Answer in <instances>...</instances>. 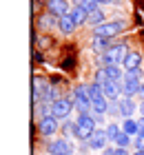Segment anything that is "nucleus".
Segmentation results:
<instances>
[{"mask_svg": "<svg viewBox=\"0 0 144 155\" xmlns=\"http://www.w3.org/2000/svg\"><path fill=\"white\" fill-rule=\"evenodd\" d=\"M95 126H98V122L91 113L89 115H78L75 124H73V135L78 140H82V142H89L93 137V133H95Z\"/></svg>", "mask_w": 144, "mask_h": 155, "instance_id": "f257e3e1", "label": "nucleus"}, {"mask_svg": "<svg viewBox=\"0 0 144 155\" xmlns=\"http://www.w3.org/2000/svg\"><path fill=\"white\" fill-rule=\"evenodd\" d=\"M126 55H129V47L126 45H115L106 53H102V62H104V67H120Z\"/></svg>", "mask_w": 144, "mask_h": 155, "instance_id": "f03ea898", "label": "nucleus"}, {"mask_svg": "<svg viewBox=\"0 0 144 155\" xmlns=\"http://www.w3.org/2000/svg\"><path fill=\"white\" fill-rule=\"evenodd\" d=\"M124 27L126 22L124 20H113V22H104V25H100L98 29H95V36L98 38H113V36H118L120 31H124Z\"/></svg>", "mask_w": 144, "mask_h": 155, "instance_id": "7ed1b4c3", "label": "nucleus"}, {"mask_svg": "<svg viewBox=\"0 0 144 155\" xmlns=\"http://www.w3.org/2000/svg\"><path fill=\"white\" fill-rule=\"evenodd\" d=\"M75 109V104L69 100V97H60V100H55L51 104V115L58 117V120H64V117H69V113Z\"/></svg>", "mask_w": 144, "mask_h": 155, "instance_id": "20e7f679", "label": "nucleus"}, {"mask_svg": "<svg viewBox=\"0 0 144 155\" xmlns=\"http://www.w3.org/2000/svg\"><path fill=\"white\" fill-rule=\"evenodd\" d=\"M47 9H49V13H51V16L64 18V16H69V13H71V9H73V7L69 5V0H49V2H47Z\"/></svg>", "mask_w": 144, "mask_h": 155, "instance_id": "39448f33", "label": "nucleus"}, {"mask_svg": "<svg viewBox=\"0 0 144 155\" xmlns=\"http://www.w3.org/2000/svg\"><path fill=\"white\" fill-rule=\"evenodd\" d=\"M47 151H49V155H71L73 153V146L69 144V140H53L51 144L47 146Z\"/></svg>", "mask_w": 144, "mask_h": 155, "instance_id": "423d86ee", "label": "nucleus"}, {"mask_svg": "<svg viewBox=\"0 0 144 155\" xmlns=\"http://www.w3.org/2000/svg\"><path fill=\"white\" fill-rule=\"evenodd\" d=\"M58 122H60V120L53 117V115L42 117V120H40V124H38V131H40L45 137H49V135H53V133H55L58 129H60V124H58Z\"/></svg>", "mask_w": 144, "mask_h": 155, "instance_id": "0eeeda50", "label": "nucleus"}, {"mask_svg": "<svg viewBox=\"0 0 144 155\" xmlns=\"http://www.w3.org/2000/svg\"><path fill=\"white\" fill-rule=\"evenodd\" d=\"M109 142H111V140H109V135H106V131H95V133H93V137L86 142V146L93 149V151H104Z\"/></svg>", "mask_w": 144, "mask_h": 155, "instance_id": "6e6552de", "label": "nucleus"}, {"mask_svg": "<svg viewBox=\"0 0 144 155\" xmlns=\"http://www.w3.org/2000/svg\"><path fill=\"white\" fill-rule=\"evenodd\" d=\"M102 91H104V97L111 102H118L120 95H122V82H113L109 80L106 84H102Z\"/></svg>", "mask_w": 144, "mask_h": 155, "instance_id": "1a4fd4ad", "label": "nucleus"}, {"mask_svg": "<svg viewBox=\"0 0 144 155\" xmlns=\"http://www.w3.org/2000/svg\"><path fill=\"white\" fill-rule=\"evenodd\" d=\"M142 82H144V80H122V95H124V97L138 95Z\"/></svg>", "mask_w": 144, "mask_h": 155, "instance_id": "9d476101", "label": "nucleus"}, {"mask_svg": "<svg viewBox=\"0 0 144 155\" xmlns=\"http://www.w3.org/2000/svg\"><path fill=\"white\" fill-rule=\"evenodd\" d=\"M49 89H51V87H49V82L45 80V78L33 75V100H35V102H38V100H40V97L47 93Z\"/></svg>", "mask_w": 144, "mask_h": 155, "instance_id": "9b49d317", "label": "nucleus"}, {"mask_svg": "<svg viewBox=\"0 0 144 155\" xmlns=\"http://www.w3.org/2000/svg\"><path fill=\"white\" fill-rule=\"evenodd\" d=\"M118 102H120V115H124V120H126V117H133V113L138 111L133 97H124V95H122Z\"/></svg>", "mask_w": 144, "mask_h": 155, "instance_id": "f8f14e48", "label": "nucleus"}, {"mask_svg": "<svg viewBox=\"0 0 144 155\" xmlns=\"http://www.w3.org/2000/svg\"><path fill=\"white\" fill-rule=\"evenodd\" d=\"M142 64V55L138 51H129V55L124 58V62H122V67L126 69V71H133V69H140Z\"/></svg>", "mask_w": 144, "mask_h": 155, "instance_id": "ddd939ff", "label": "nucleus"}, {"mask_svg": "<svg viewBox=\"0 0 144 155\" xmlns=\"http://www.w3.org/2000/svg\"><path fill=\"white\" fill-rule=\"evenodd\" d=\"M122 131H124L126 135H131V137L140 135V124H138V120H133V117H126L124 122H122Z\"/></svg>", "mask_w": 144, "mask_h": 155, "instance_id": "4468645a", "label": "nucleus"}, {"mask_svg": "<svg viewBox=\"0 0 144 155\" xmlns=\"http://www.w3.org/2000/svg\"><path fill=\"white\" fill-rule=\"evenodd\" d=\"M75 22H73V18L71 16H64V18H58V29H60L62 33H73L75 31Z\"/></svg>", "mask_w": 144, "mask_h": 155, "instance_id": "2eb2a0df", "label": "nucleus"}, {"mask_svg": "<svg viewBox=\"0 0 144 155\" xmlns=\"http://www.w3.org/2000/svg\"><path fill=\"white\" fill-rule=\"evenodd\" d=\"M91 111H93V115H104V113H109V102H106V97L93 100V102H91Z\"/></svg>", "mask_w": 144, "mask_h": 155, "instance_id": "dca6fc26", "label": "nucleus"}, {"mask_svg": "<svg viewBox=\"0 0 144 155\" xmlns=\"http://www.w3.org/2000/svg\"><path fill=\"white\" fill-rule=\"evenodd\" d=\"M69 16L73 18V22H75V25H84L86 20H89V13H86V11L82 9V7H78V5L73 7V9H71Z\"/></svg>", "mask_w": 144, "mask_h": 155, "instance_id": "f3484780", "label": "nucleus"}, {"mask_svg": "<svg viewBox=\"0 0 144 155\" xmlns=\"http://www.w3.org/2000/svg\"><path fill=\"white\" fill-rule=\"evenodd\" d=\"M91 47L95 49V51H100V53H106V51H109V49H111V40L93 36V40H91Z\"/></svg>", "mask_w": 144, "mask_h": 155, "instance_id": "a211bd4d", "label": "nucleus"}, {"mask_svg": "<svg viewBox=\"0 0 144 155\" xmlns=\"http://www.w3.org/2000/svg\"><path fill=\"white\" fill-rule=\"evenodd\" d=\"M73 97H75V102H84V104H91V95H89V87H75L73 91Z\"/></svg>", "mask_w": 144, "mask_h": 155, "instance_id": "6ab92c4d", "label": "nucleus"}, {"mask_svg": "<svg viewBox=\"0 0 144 155\" xmlns=\"http://www.w3.org/2000/svg\"><path fill=\"white\" fill-rule=\"evenodd\" d=\"M86 25L95 27V29H98L100 25H104V11H100V9L91 11V13H89V20H86Z\"/></svg>", "mask_w": 144, "mask_h": 155, "instance_id": "aec40b11", "label": "nucleus"}, {"mask_svg": "<svg viewBox=\"0 0 144 155\" xmlns=\"http://www.w3.org/2000/svg\"><path fill=\"white\" fill-rule=\"evenodd\" d=\"M104 71H106V78L113 80V82H122L124 80V73H122L120 67H104Z\"/></svg>", "mask_w": 144, "mask_h": 155, "instance_id": "412c9836", "label": "nucleus"}, {"mask_svg": "<svg viewBox=\"0 0 144 155\" xmlns=\"http://www.w3.org/2000/svg\"><path fill=\"white\" fill-rule=\"evenodd\" d=\"M120 133H122V126L120 124H106V135H109V140H111V142H115V137H118L120 135Z\"/></svg>", "mask_w": 144, "mask_h": 155, "instance_id": "4be33fe9", "label": "nucleus"}, {"mask_svg": "<svg viewBox=\"0 0 144 155\" xmlns=\"http://www.w3.org/2000/svg\"><path fill=\"white\" fill-rule=\"evenodd\" d=\"M115 144H118V149H126V146L131 144V135H126V133L122 131L120 135L115 137Z\"/></svg>", "mask_w": 144, "mask_h": 155, "instance_id": "5701e85b", "label": "nucleus"}, {"mask_svg": "<svg viewBox=\"0 0 144 155\" xmlns=\"http://www.w3.org/2000/svg\"><path fill=\"white\" fill-rule=\"evenodd\" d=\"M53 18H55V16H51V13H49V16H42V18L38 20V25L42 27V29H51L53 25L58 27V22H53Z\"/></svg>", "mask_w": 144, "mask_h": 155, "instance_id": "b1692460", "label": "nucleus"}, {"mask_svg": "<svg viewBox=\"0 0 144 155\" xmlns=\"http://www.w3.org/2000/svg\"><path fill=\"white\" fill-rule=\"evenodd\" d=\"M124 80H142V69H133V71L124 73Z\"/></svg>", "mask_w": 144, "mask_h": 155, "instance_id": "393cba45", "label": "nucleus"}, {"mask_svg": "<svg viewBox=\"0 0 144 155\" xmlns=\"http://www.w3.org/2000/svg\"><path fill=\"white\" fill-rule=\"evenodd\" d=\"M80 7H82L86 13H91V11H95V9H98V2H95V0H84Z\"/></svg>", "mask_w": 144, "mask_h": 155, "instance_id": "a878e982", "label": "nucleus"}, {"mask_svg": "<svg viewBox=\"0 0 144 155\" xmlns=\"http://www.w3.org/2000/svg\"><path fill=\"white\" fill-rule=\"evenodd\" d=\"M95 82H98V84H106V82H109V78H106V71H104V69H100V71L95 73Z\"/></svg>", "mask_w": 144, "mask_h": 155, "instance_id": "bb28decb", "label": "nucleus"}, {"mask_svg": "<svg viewBox=\"0 0 144 155\" xmlns=\"http://www.w3.org/2000/svg\"><path fill=\"white\" fill-rule=\"evenodd\" d=\"M133 144H135V151H144V135L142 133L133 137Z\"/></svg>", "mask_w": 144, "mask_h": 155, "instance_id": "cd10ccee", "label": "nucleus"}, {"mask_svg": "<svg viewBox=\"0 0 144 155\" xmlns=\"http://www.w3.org/2000/svg\"><path fill=\"white\" fill-rule=\"evenodd\" d=\"M109 113L111 115H120V102H111L109 104Z\"/></svg>", "mask_w": 144, "mask_h": 155, "instance_id": "c85d7f7f", "label": "nucleus"}, {"mask_svg": "<svg viewBox=\"0 0 144 155\" xmlns=\"http://www.w3.org/2000/svg\"><path fill=\"white\" fill-rule=\"evenodd\" d=\"M115 155H129V151H126V149H118V146H115Z\"/></svg>", "mask_w": 144, "mask_h": 155, "instance_id": "c756f323", "label": "nucleus"}, {"mask_svg": "<svg viewBox=\"0 0 144 155\" xmlns=\"http://www.w3.org/2000/svg\"><path fill=\"white\" fill-rule=\"evenodd\" d=\"M102 155H115V149H104Z\"/></svg>", "mask_w": 144, "mask_h": 155, "instance_id": "7c9ffc66", "label": "nucleus"}, {"mask_svg": "<svg viewBox=\"0 0 144 155\" xmlns=\"http://www.w3.org/2000/svg\"><path fill=\"white\" fill-rule=\"evenodd\" d=\"M95 2H98V5H111L113 0H95Z\"/></svg>", "mask_w": 144, "mask_h": 155, "instance_id": "2f4dec72", "label": "nucleus"}, {"mask_svg": "<svg viewBox=\"0 0 144 155\" xmlns=\"http://www.w3.org/2000/svg\"><path fill=\"white\" fill-rule=\"evenodd\" d=\"M140 97H142V102H144V82H142V87H140V93H138Z\"/></svg>", "mask_w": 144, "mask_h": 155, "instance_id": "473e14b6", "label": "nucleus"}, {"mask_svg": "<svg viewBox=\"0 0 144 155\" xmlns=\"http://www.w3.org/2000/svg\"><path fill=\"white\" fill-rule=\"evenodd\" d=\"M140 113H142V117H144V102H142V107H140Z\"/></svg>", "mask_w": 144, "mask_h": 155, "instance_id": "72a5a7b5", "label": "nucleus"}, {"mask_svg": "<svg viewBox=\"0 0 144 155\" xmlns=\"http://www.w3.org/2000/svg\"><path fill=\"white\" fill-rule=\"evenodd\" d=\"M73 2H75V5H78V7H80V5H82V2H84V0H73Z\"/></svg>", "mask_w": 144, "mask_h": 155, "instance_id": "f704fd0d", "label": "nucleus"}, {"mask_svg": "<svg viewBox=\"0 0 144 155\" xmlns=\"http://www.w3.org/2000/svg\"><path fill=\"white\" fill-rule=\"evenodd\" d=\"M42 2H49V0H42Z\"/></svg>", "mask_w": 144, "mask_h": 155, "instance_id": "c9c22d12", "label": "nucleus"}]
</instances>
